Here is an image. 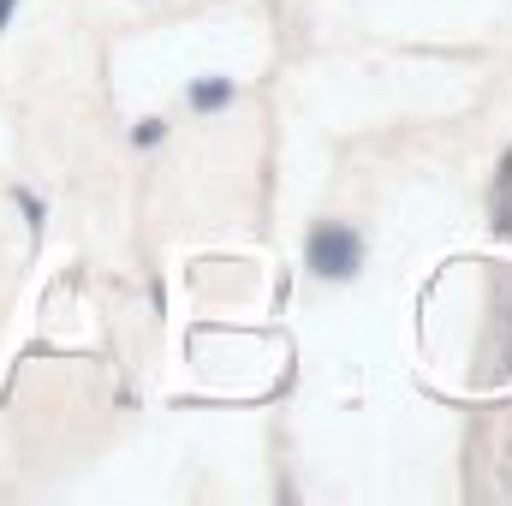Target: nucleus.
Here are the masks:
<instances>
[{"label": "nucleus", "instance_id": "obj_1", "mask_svg": "<svg viewBox=\"0 0 512 506\" xmlns=\"http://www.w3.org/2000/svg\"><path fill=\"white\" fill-rule=\"evenodd\" d=\"M358 262H364V245H358V233H352V227L322 221V227L310 233V268H316L322 280H352V274H358Z\"/></svg>", "mask_w": 512, "mask_h": 506}, {"label": "nucleus", "instance_id": "obj_2", "mask_svg": "<svg viewBox=\"0 0 512 506\" xmlns=\"http://www.w3.org/2000/svg\"><path fill=\"white\" fill-rule=\"evenodd\" d=\"M227 96H233L227 84H191V102H197V108H221Z\"/></svg>", "mask_w": 512, "mask_h": 506}, {"label": "nucleus", "instance_id": "obj_3", "mask_svg": "<svg viewBox=\"0 0 512 506\" xmlns=\"http://www.w3.org/2000/svg\"><path fill=\"white\" fill-rule=\"evenodd\" d=\"M6 18H12V0H0V30H6Z\"/></svg>", "mask_w": 512, "mask_h": 506}]
</instances>
